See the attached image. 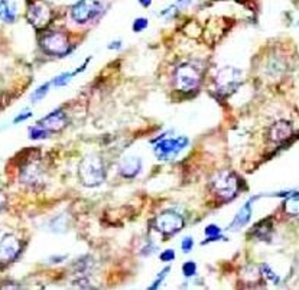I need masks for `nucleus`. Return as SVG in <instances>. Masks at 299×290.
Wrapping results in <instances>:
<instances>
[{"label":"nucleus","instance_id":"4468645a","mask_svg":"<svg viewBox=\"0 0 299 290\" xmlns=\"http://www.w3.org/2000/svg\"><path fill=\"white\" fill-rule=\"evenodd\" d=\"M256 199H257V197L250 198V199L243 205L242 208H240V211L236 214L234 220L231 221L230 227H229L230 231H237V230H240V228H243V227L250 221V218H252V205H253V201H256Z\"/></svg>","mask_w":299,"mask_h":290},{"label":"nucleus","instance_id":"c85d7f7f","mask_svg":"<svg viewBox=\"0 0 299 290\" xmlns=\"http://www.w3.org/2000/svg\"><path fill=\"white\" fill-rule=\"evenodd\" d=\"M172 260H175V251H173L172 248L165 250V251L161 254V261L169 263V261H172Z\"/></svg>","mask_w":299,"mask_h":290},{"label":"nucleus","instance_id":"f3484780","mask_svg":"<svg viewBox=\"0 0 299 290\" xmlns=\"http://www.w3.org/2000/svg\"><path fill=\"white\" fill-rule=\"evenodd\" d=\"M0 19L12 24L16 19V8L15 5H11L8 0H0Z\"/></svg>","mask_w":299,"mask_h":290},{"label":"nucleus","instance_id":"b1692460","mask_svg":"<svg viewBox=\"0 0 299 290\" xmlns=\"http://www.w3.org/2000/svg\"><path fill=\"white\" fill-rule=\"evenodd\" d=\"M262 274H263L267 280H272V281H275L276 284L279 283V277L273 273V270L267 266V264H262Z\"/></svg>","mask_w":299,"mask_h":290},{"label":"nucleus","instance_id":"7c9ffc66","mask_svg":"<svg viewBox=\"0 0 299 290\" xmlns=\"http://www.w3.org/2000/svg\"><path fill=\"white\" fill-rule=\"evenodd\" d=\"M109 49H120L122 48V41H113L112 44H109L107 45Z\"/></svg>","mask_w":299,"mask_h":290},{"label":"nucleus","instance_id":"f257e3e1","mask_svg":"<svg viewBox=\"0 0 299 290\" xmlns=\"http://www.w3.org/2000/svg\"><path fill=\"white\" fill-rule=\"evenodd\" d=\"M81 184L88 188L102 185L106 179V168L103 159L97 155H90L82 159L78 169Z\"/></svg>","mask_w":299,"mask_h":290},{"label":"nucleus","instance_id":"f8f14e48","mask_svg":"<svg viewBox=\"0 0 299 290\" xmlns=\"http://www.w3.org/2000/svg\"><path fill=\"white\" fill-rule=\"evenodd\" d=\"M38 124L41 127L45 128V130H48L49 133L61 131V130H64V128L68 126V117L64 113L62 108H57V110L51 111L48 116L41 118Z\"/></svg>","mask_w":299,"mask_h":290},{"label":"nucleus","instance_id":"473e14b6","mask_svg":"<svg viewBox=\"0 0 299 290\" xmlns=\"http://www.w3.org/2000/svg\"><path fill=\"white\" fill-rule=\"evenodd\" d=\"M3 201H5V198H3V195L0 194V208H2V205H3Z\"/></svg>","mask_w":299,"mask_h":290},{"label":"nucleus","instance_id":"412c9836","mask_svg":"<svg viewBox=\"0 0 299 290\" xmlns=\"http://www.w3.org/2000/svg\"><path fill=\"white\" fill-rule=\"evenodd\" d=\"M74 77H75V72H74V71H72V72H64V74L58 75L57 78H54L51 84H54L55 87H64V85H67Z\"/></svg>","mask_w":299,"mask_h":290},{"label":"nucleus","instance_id":"2eb2a0df","mask_svg":"<svg viewBox=\"0 0 299 290\" xmlns=\"http://www.w3.org/2000/svg\"><path fill=\"white\" fill-rule=\"evenodd\" d=\"M142 169V161L140 158L138 156H130V158H126L123 159L120 165H119V172L123 178H135L136 175L140 172Z\"/></svg>","mask_w":299,"mask_h":290},{"label":"nucleus","instance_id":"a878e982","mask_svg":"<svg viewBox=\"0 0 299 290\" xmlns=\"http://www.w3.org/2000/svg\"><path fill=\"white\" fill-rule=\"evenodd\" d=\"M148 28V19L146 18H138L135 22H133V31L135 32H140L143 29Z\"/></svg>","mask_w":299,"mask_h":290},{"label":"nucleus","instance_id":"6e6552de","mask_svg":"<svg viewBox=\"0 0 299 290\" xmlns=\"http://www.w3.org/2000/svg\"><path fill=\"white\" fill-rule=\"evenodd\" d=\"M188 143H189V140L184 136H179L175 139H163L159 140L155 144L153 152L159 161H169V159L176 158L181 152L184 151L188 146Z\"/></svg>","mask_w":299,"mask_h":290},{"label":"nucleus","instance_id":"393cba45","mask_svg":"<svg viewBox=\"0 0 299 290\" xmlns=\"http://www.w3.org/2000/svg\"><path fill=\"white\" fill-rule=\"evenodd\" d=\"M65 215H61V217H57L55 220L52 221V222H57V225H51L52 227V230L55 232H64L67 230V225H65Z\"/></svg>","mask_w":299,"mask_h":290},{"label":"nucleus","instance_id":"0eeeda50","mask_svg":"<svg viewBox=\"0 0 299 290\" xmlns=\"http://www.w3.org/2000/svg\"><path fill=\"white\" fill-rule=\"evenodd\" d=\"M103 11V5L98 0H80L71 9V18L74 22L84 25L97 18Z\"/></svg>","mask_w":299,"mask_h":290},{"label":"nucleus","instance_id":"c756f323","mask_svg":"<svg viewBox=\"0 0 299 290\" xmlns=\"http://www.w3.org/2000/svg\"><path fill=\"white\" fill-rule=\"evenodd\" d=\"M31 116H32V113H31V111H23V113H21L18 117H15L13 123H15V124H19V123H22V121H25V120H28Z\"/></svg>","mask_w":299,"mask_h":290},{"label":"nucleus","instance_id":"f03ea898","mask_svg":"<svg viewBox=\"0 0 299 290\" xmlns=\"http://www.w3.org/2000/svg\"><path fill=\"white\" fill-rule=\"evenodd\" d=\"M213 192L221 201H231L240 192V178L230 171H221L211 179Z\"/></svg>","mask_w":299,"mask_h":290},{"label":"nucleus","instance_id":"aec40b11","mask_svg":"<svg viewBox=\"0 0 299 290\" xmlns=\"http://www.w3.org/2000/svg\"><path fill=\"white\" fill-rule=\"evenodd\" d=\"M49 88H51V82H46L44 85H41V87H38L36 90H35L34 93L31 94V101L32 103H36V101H41L44 97H45L48 91H49Z\"/></svg>","mask_w":299,"mask_h":290},{"label":"nucleus","instance_id":"20e7f679","mask_svg":"<svg viewBox=\"0 0 299 290\" xmlns=\"http://www.w3.org/2000/svg\"><path fill=\"white\" fill-rule=\"evenodd\" d=\"M242 81V71L234 67H224L216 77V90L221 97H229L237 91Z\"/></svg>","mask_w":299,"mask_h":290},{"label":"nucleus","instance_id":"dca6fc26","mask_svg":"<svg viewBox=\"0 0 299 290\" xmlns=\"http://www.w3.org/2000/svg\"><path fill=\"white\" fill-rule=\"evenodd\" d=\"M272 231H273V227H272L270 220H263L262 222H259V224H257V225L253 228L254 237H256V238H259V240H263V241L270 240V237H272Z\"/></svg>","mask_w":299,"mask_h":290},{"label":"nucleus","instance_id":"72a5a7b5","mask_svg":"<svg viewBox=\"0 0 299 290\" xmlns=\"http://www.w3.org/2000/svg\"><path fill=\"white\" fill-rule=\"evenodd\" d=\"M179 2H181V5H185V3H186V5H188V3H189V2H191V0H179Z\"/></svg>","mask_w":299,"mask_h":290},{"label":"nucleus","instance_id":"ddd939ff","mask_svg":"<svg viewBox=\"0 0 299 290\" xmlns=\"http://www.w3.org/2000/svg\"><path fill=\"white\" fill-rule=\"evenodd\" d=\"M293 134V126L288 120H280L273 123L269 131H267V137L272 143H283Z\"/></svg>","mask_w":299,"mask_h":290},{"label":"nucleus","instance_id":"2f4dec72","mask_svg":"<svg viewBox=\"0 0 299 290\" xmlns=\"http://www.w3.org/2000/svg\"><path fill=\"white\" fill-rule=\"evenodd\" d=\"M139 2H140V5H142L143 8H148V6H149V5H150V2H152V0H139Z\"/></svg>","mask_w":299,"mask_h":290},{"label":"nucleus","instance_id":"6ab92c4d","mask_svg":"<svg viewBox=\"0 0 299 290\" xmlns=\"http://www.w3.org/2000/svg\"><path fill=\"white\" fill-rule=\"evenodd\" d=\"M48 136H49V131L45 130L44 127H41L39 124L29 127V137L32 140H44L46 139Z\"/></svg>","mask_w":299,"mask_h":290},{"label":"nucleus","instance_id":"1a4fd4ad","mask_svg":"<svg viewBox=\"0 0 299 290\" xmlns=\"http://www.w3.org/2000/svg\"><path fill=\"white\" fill-rule=\"evenodd\" d=\"M21 182L28 186H32V188H39L44 184V169H42V165L39 162L38 158L34 159H29L28 162L23 165L21 168Z\"/></svg>","mask_w":299,"mask_h":290},{"label":"nucleus","instance_id":"cd10ccee","mask_svg":"<svg viewBox=\"0 0 299 290\" xmlns=\"http://www.w3.org/2000/svg\"><path fill=\"white\" fill-rule=\"evenodd\" d=\"M192 247H194V240H192L191 237H186V238L182 240L181 248H182V251H184V253H189V251L192 250Z\"/></svg>","mask_w":299,"mask_h":290},{"label":"nucleus","instance_id":"bb28decb","mask_svg":"<svg viewBox=\"0 0 299 290\" xmlns=\"http://www.w3.org/2000/svg\"><path fill=\"white\" fill-rule=\"evenodd\" d=\"M221 234V228H220L219 225H216V224H210L206 227V235L207 237H213V235H219Z\"/></svg>","mask_w":299,"mask_h":290},{"label":"nucleus","instance_id":"9b49d317","mask_svg":"<svg viewBox=\"0 0 299 290\" xmlns=\"http://www.w3.org/2000/svg\"><path fill=\"white\" fill-rule=\"evenodd\" d=\"M28 21L35 29H45L51 22V9L42 2H35L28 9Z\"/></svg>","mask_w":299,"mask_h":290},{"label":"nucleus","instance_id":"a211bd4d","mask_svg":"<svg viewBox=\"0 0 299 290\" xmlns=\"http://www.w3.org/2000/svg\"><path fill=\"white\" fill-rule=\"evenodd\" d=\"M283 209L288 215H293L296 217L299 212V202H298V192L293 191L292 194H289L285 204H283Z\"/></svg>","mask_w":299,"mask_h":290},{"label":"nucleus","instance_id":"7ed1b4c3","mask_svg":"<svg viewBox=\"0 0 299 290\" xmlns=\"http://www.w3.org/2000/svg\"><path fill=\"white\" fill-rule=\"evenodd\" d=\"M201 84V71L194 64L185 62L175 70V88L181 93L195 91Z\"/></svg>","mask_w":299,"mask_h":290},{"label":"nucleus","instance_id":"423d86ee","mask_svg":"<svg viewBox=\"0 0 299 290\" xmlns=\"http://www.w3.org/2000/svg\"><path fill=\"white\" fill-rule=\"evenodd\" d=\"M153 227L163 235H173L184 228L185 220L181 214L175 211H163L155 218Z\"/></svg>","mask_w":299,"mask_h":290},{"label":"nucleus","instance_id":"9d476101","mask_svg":"<svg viewBox=\"0 0 299 290\" xmlns=\"http://www.w3.org/2000/svg\"><path fill=\"white\" fill-rule=\"evenodd\" d=\"M22 251V243L18 237L8 234L0 240V264H9L13 260L18 258V255Z\"/></svg>","mask_w":299,"mask_h":290},{"label":"nucleus","instance_id":"39448f33","mask_svg":"<svg viewBox=\"0 0 299 290\" xmlns=\"http://www.w3.org/2000/svg\"><path fill=\"white\" fill-rule=\"evenodd\" d=\"M39 45L45 54L54 57H64L71 51L68 36L64 32H48L44 36H41Z\"/></svg>","mask_w":299,"mask_h":290},{"label":"nucleus","instance_id":"4be33fe9","mask_svg":"<svg viewBox=\"0 0 299 290\" xmlns=\"http://www.w3.org/2000/svg\"><path fill=\"white\" fill-rule=\"evenodd\" d=\"M182 273L185 277H192L196 273V264L194 261H186L182 266Z\"/></svg>","mask_w":299,"mask_h":290},{"label":"nucleus","instance_id":"5701e85b","mask_svg":"<svg viewBox=\"0 0 299 290\" xmlns=\"http://www.w3.org/2000/svg\"><path fill=\"white\" fill-rule=\"evenodd\" d=\"M169 270H171V267H165L163 270H162L161 273H159V276L156 277V280L153 281V284L152 286H149V289L150 290H155V289H158L159 286H161V283L165 280V277L168 276V273H169Z\"/></svg>","mask_w":299,"mask_h":290}]
</instances>
